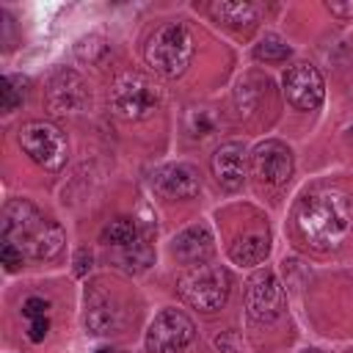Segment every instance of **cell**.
I'll return each instance as SVG.
<instances>
[{
  "label": "cell",
  "instance_id": "6",
  "mask_svg": "<svg viewBox=\"0 0 353 353\" xmlns=\"http://www.w3.org/2000/svg\"><path fill=\"white\" fill-rule=\"evenodd\" d=\"M19 146L33 163H39L47 171H61L66 165V154H69L66 135L52 121L36 119V121L22 124L19 127Z\"/></svg>",
  "mask_w": 353,
  "mask_h": 353
},
{
  "label": "cell",
  "instance_id": "22",
  "mask_svg": "<svg viewBox=\"0 0 353 353\" xmlns=\"http://www.w3.org/2000/svg\"><path fill=\"white\" fill-rule=\"evenodd\" d=\"M47 309H50V303L44 301V298H28L25 301V306H22V314L25 317H47Z\"/></svg>",
  "mask_w": 353,
  "mask_h": 353
},
{
  "label": "cell",
  "instance_id": "7",
  "mask_svg": "<svg viewBox=\"0 0 353 353\" xmlns=\"http://www.w3.org/2000/svg\"><path fill=\"white\" fill-rule=\"evenodd\" d=\"M196 336L193 320L179 309H163L146 328L149 353H182Z\"/></svg>",
  "mask_w": 353,
  "mask_h": 353
},
{
  "label": "cell",
  "instance_id": "27",
  "mask_svg": "<svg viewBox=\"0 0 353 353\" xmlns=\"http://www.w3.org/2000/svg\"><path fill=\"white\" fill-rule=\"evenodd\" d=\"M303 353H323V350H317V347H306Z\"/></svg>",
  "mask_w": 353,
  "mask_h": 353
},
{
  "label": "cell",
  "instance_id": "18",
  "mask_svg": "<svg viewBox=\"0 0 353 353\" xmlns=\"http://www.w3.org/2000/svg\"><path fill=\"white\" fill-rule=\"evenodd\" d=\"M99 240L105 245H132L138 240V226H135L132 218H124V215L121 218H113V221H108L102 226Z\"/></svg>",
  "mask_w": 353,
  "mask_h": 353
},
{
  "label": "cell",
  "instance_id": "26",
  "mask_svg": "<svg viewBox=\"0 0 353 353\" xmlns=\"http://www.w3.org/2000/svg\"><path fill=\"white\" fill-rule=\"evenodd\" d=\"M97 353H119V350H113V347H102V350H97Z\"/></svg>",
  "mask_w": 353,
  "mask_h": 353
},
{
  "label": "cell",
  "instance_id": "15",
  "mask_svg": "<svg viewBox=\"0 0 353 353\" xmlns=\"http://www.w3.org/2000/svg\"><path fill=\"white\" fill-rule=\"evenodd\" d=\"M121 323V309L116 306L113 298H108L105 292H91L85 295V325L94 334H110L116 325Z\"/></svg>",
  "mask_w": 353,
  "mask_h": 353
},
{
  "label": "cell",
  "instance_id": "3",
  "mask_svg": "<svg viewBox=\"0 0 353 353\" xmlns=\"http://www.w3.org/2000/svg\"><path fill=\"white\" fill-rule=\"evenodd\" d=\"M193 58V36L182 22L157 28L146 41V63L163 77H179Z\"/></svg>",
  "mask_w": 353,
  "mask_h": 353
},
{
  "label": "cell",
  "instance_id": "5",
  "mask_svg": "<svg viewBox=\"0 0 353 353\" xmlns=\"http://www.w3.org/2000/svg\"><path fill=\"white\" fill-rule=\"evenodd\" d=\"M110 105H113V110L121 119L138 121V119H146V116H152L157 110L160 91H157V85L146 74H141V72H121L113 80Z\"/></svg>",
  "mask_w": 353,
  "mask_h": 353
},
{
  "label": "cell",
  "instance_id": "11",
  "mask_svg": "<svg viewBox=\"0 0 353 353\" xmlns=\"http://www.w3.org/2000/svg\"><path fill=\"white\" fill-rule=\"evenodd\" d=\"M47 105L55 113H80L91 105V91L77 72L58 69L47 85Z\"/></svg>",
  "mask_w": 353,
  "mask_h": 353
},
{
  "label": "cell",
  "instance_id": "16",
  "mask_svg": "<svg viewBox=\"0 0 353 353\" xmlns=\"http://www.w3.org/2000/svg\"><path fill=\"white\" fill-rule=\"evenodd\" d=\"M268 251H270L268 229L265 232H245L229 248V254H232V259L237 265H256V262H262L268 256Z\"/></svg>",
  "mask_w": 353,
  "mask_h": 353
},
{
  "label": "cell",
  "instance_id": "25",
  "mask_svg": "<svg viewBox=\"0 0 353 353\" xmlns=\"http://www.w3.org/2000/svg\"><path fill=\"white\" fill-rule=\"evenodd\" d=\"M91 268V254L85 248H80L74 254V276H85V270Z\"/></svg>",
  "mask_w": 353,
  "mask_h": 353
},
{
  "label": "cell",
  "instance_id": "9",
  "mask_svg": "<svg viewBox=\"0 0 353 353\" xmlns=\"http://www.w3.org/2000/svg\"><path fill=\"white\" fill-rule=\"evenodd\" d=\"M281 85H284V97L287 102L295 108V110H314L320 108L323 97H325V85H323V77L320 72L301 61V63H292L284 77H281Z\"/></svg>",
  "mask_w": 353,
  "mask_h": 353
},
{
  "label": "cell",
  "instance_id": "4",
  "mask_svg": "<svg viewBox=\"0 0 353 353\" xmlns=\"http://www.w3.org/2000/svg\"><path fill=\"white\" fill-rule=\"evenodd\" d=\"M176 290L188 306H193L199 312H218L229 298L232 279L221 265L201 262V265L188 268L179 276Z\"/></svg>",
  "mask_w": 353,
  "mask_h": 353
},
{
  "label": "cell",
  "instance_id": "23",
  "mask_svg": "<svg viewBox=\"0 0 353 353\" xmlns=\"http://www.w3.org/2000/svg\"><path fill=\"white\" fill-rule=\"evenodd\" d=\"M47 331H50V320H47V317H33L28 336H30V342H41V339L47 336Z\"/></svg>",
  "mask_w": 353,
  "mask_h": 353
},
{
  "label": "cell",
  "instance_id": "1",
  "mask_svg": "<svg viewBox=\"0 0 353 353\" xmlns=\"http://www.w3.org/2000/svg\"><path fill=\"white\" fill-rule=\"evenodd\" d=\"M353 215L350 201L339 188L320 185L301 196L295 207V229L314 251H334L345 243Z\"/></svg>",
  "mask_w": 353,
  "mask_h": 353
},
{
  "label": "cell",
  "instance_id": "8",
  "mask_svg": "<svg viewBox=\"0 0 353 353\" xmlns=\"http://www.w3.org/2000/svg\"><path fill=\"white\" fill-rule=\"evenodd\" d=\"M284 309V290L273 270H256L245 284V312L254 323H273Z\"/></svg>",
  "mask_w": 353,
  "mask_h": 353
},
{
  "label": "cell",
  "instance_id": "19",
  "mask_svg": "<svg viewBox=\"0 0 353 353\" xmlns=\"http://www.w3.org/2000/svg\"><path fill=\"white\" fill-rule=\"evenodd\" d=\"M28 80H22L19 74H6L3 77V88H0V105L6 113L17 110L22 102H25V94H28Z\"/></svg>",
  "mask_w": 353,
  "mask_h": 353
},
{
  "label": "cell",
  "instance_id": "14",
  "mask_svg": "<svg viewBox=\"0 0 353 353\" xmlns=\"http://www.w3.org/2000/svg\"><path fill=\"white\" fill-rule=\"evenodd\" d=\"M171 251L174 256L182 262V265H201L212 256L215 251V240H212V232L204 226V223H196V226H188L182 229L174 240H171Z\"/></svg>",
  "mask_w": 353,
  "mask_h": 353
},
{
  "label": "cell",
  "instance_id": "13",
  "mask_svg": "<svg viewBox=\"0 0 353 353\" xmlns=\"http://www.w3.org/2000/svg\"><path fill=\"white\" fill-rule=\"evenodd\" d=\"M152 188L157 196L174 201V199H193L199 193V176L185 163H168L160 165L152 174Z\"/></svg>",
  "mask_w": 353,
  "mask_h": 353
},
{
  "label": "cell",
  "instance_id": "2",
  "mask_svg": "<svg viewBox=\"0 0 353 353\" xmlns=\"http://www.w3.org/2000/svg\"><path fill=\"white\" fill-rule=\"evenodd\" d=\"M3 240L30 259H52L63 248V229L30 201L14 199L3 207Z\"/></svg>",
  "mask_w": 353,
  "mask_h": 353
},
{
  "label": "cell",
  "instance_id": "12",
  "mask_svg": "<svg viewBox=\"0 0 353 353\" xmlns=\"http://www.w3.org/2000/svg\"><path fill=\"white\" fill-rule=\"evenodd\" d=\"M210 168L221 188H226V190L243 188L245 174H248V154H245L243 143H237V141L221 143L210 160Z\"/></svg>",
  "mask_w": 353,
  "mask_h": 353
},
{
  "label": "cell",
  "instance_id": "20",
  "mask_svg": "<svg viewBox=\"0 0 353 353\" xmlns=\"http://www.w3.org/2000/svg\"><path fill=\"white\" fill-rule=\"evenodd\" d=\"M290 55H292L290 44L281 41L279 36H265V39H259V44H254V58L256 61L276 63V61H287Z\"/></svg>",
  "mask_w": 353,
  "mask_h": 353
},
{
  "label": "cell",
  "instance_id": "24",
  "mask_svg": "<svg viewBox=\"0 0 353 353\" xmlns=\"http://www.w3.org/2000/svg\"><path fill=\"white\" fill-rule=\"evenodd\" d=\"M325 8H328L334 17H339V19H350V17H353V0H350V3H336V0H328V3H325Z\"/></svg>",
  "mask_w": 353,
  "mask_h": 353
},
{
  "label": "cell",
  "instance_id": "21",
  "mask_svg": "<svg viewBox=\"0 0 353 353\" xmlns=\"http://www.w3.org/2000/svg\"><path fill=\"white\" fill-rule=\"evenodd\" d=\"M22 251L14 245V243H6L3 240V245H0V262L6 265V270H17L19 265H22Z\"/></svg>",
  "mask_w": 353,
  "mask_h": 353
},
{
  "label": "cell",
  "instance_id": "17",
  "mask_svg": "<svg viewBox=\"0 0 353 353\" xmlns=\"http://www.w3.org/2000/svg\"><path fill=\"white\" fill-rule=\"evenodd\" d=\"M210 11L215 14L218 22H223L234 30H248L256 22V8L243 0H221V3H212Z\"/></svg>",
  "mask_w": 353,
  "mask_h": 353
},
{
  "label": "cell",
  "instance_id": "10",
  "mask_svg": "<svg viewBox=\"0 0 353 353\" xmlns=\"http://www.w3.org/2000/svg\"><path fill=\"white\" fill-rule=\"evenodd\" d=\"M292 152L281 141H262L251 152V171L265 188H281L292 176Z\"/></svg>",
  "mask_w": 353,
  "mask_h": 353
}]
</instances>
